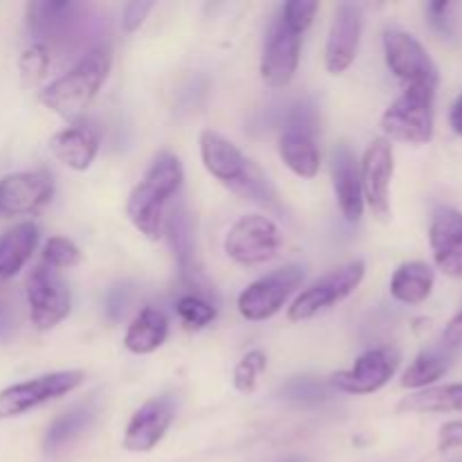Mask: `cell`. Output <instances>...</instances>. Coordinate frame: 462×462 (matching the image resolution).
<instances>
[{"label":"cell","instance_id":"34","mask_svg":"<svg viewBox=\"0 0 462 462\" xmlns=\"http://www.w3.org/2000/svg\"><path fill=\"white\" fill-rule=\"evenodd\" d=\"M316 12H319V3H314V0H291L282 7L280 18L302 34L314 23Z\"/></svg>","mask_w":462,"mask_h":462},{"label":"cell","instance_id":"18","mask_svg":"<svg viewBox=\"0 0 462 462\" xmlns=\"http://www.w3.org/2000/svg\"><path fill=\"white\" fill-rule=\"evenodd\" d=\"M433 260L449 278H462V212L438 208L429 230Z\"/></svg>","mask_w":462,"mask_h":462},{"label":"cell","instance_id":"6","mask_svg":"<svg viewBox=\"0 0 462 462\" xmlns=\"http://www.w3.org/2000/svg\"><path fill=\"white\" fill-rule=\"evenodd\" d=\"M364 278V260H352L347 262V264L338 266L332 273L323 275V278L316 280L314 284H310V287L293 300V305L289 307V320H291V323H302V320L314 319L320 311L338 305V302L346 300L347 296H352V293L361 287Z\"/></svg>","mask_w":462,"mask_h":462},{"label":"cell","instance_id":"7","mask_svg":"<svg viewBox=\"0 0 462 462\" xmlns=\"http://www.w3.org/2000/svg\"><path fill=\"white\" fill-rule=\"evenodd\" d=\"M84 383L81 370H61V373L41 374L30 382L14 383L0 391V420L16 418L27 411L43 406L48 402L68 395Z\"/></svg>","mask_w":462,"mask_h":462},{"label":"cell","instance_id":"23","mask_svg":"<svg viewBox=\"0 0 462 462\" xmlns=\"http://www.w3.org/2000/svg\"><path fill=\"white\" fill-rule=\"evenodd\" d=\"M39 244V228L32 221H23L0 235V278L9 280L23 271Z\"/></svg>","mask_w":462,"mask_h":462},{"label":"cell","instance_id":"1","mask_svg":"<svg viewBox=\"0 0 462 462\" xmlns=\"http://www.w3.org/2000/svg\"><path fill=\"white\" fill-rule=\"evenodd\" d=\"M180 185H183L180 161L165 152L152 162L144 179L131 189L129 201H126V217L152 242L165 235V208L171 197L179 194Z\"/></svg>","mask_w":462,"mask_h":462},{"label":"cell","instance_id":"20","mask_svg":"<svg viewBox=\"0 0 462 462\" xmlns=\"http://www.w3.org/2000/svg\"><path fill=\"white\" fill-rule=\"evenodd\" d=\"M165 233L170 237L171 251H174L176 262H179L180 278L194 289H201L203 275L197 264V244H194L192 233V219H189L188 210L183 206L174 208L165 219Z\"/></svg>","mask_w":462,"mask_h":462},{"label":"cell","instance_id":"27","mask_svg":"<svg viewBox=\"0 0 462 462\" xmlns=\"http://www.w3.org/2000/svg\"><path fill=\"white\" fill-rule=\"evenodd\" d=\"M449 355H445L442 350H427L422 355H418V359L406 368V373L402 374V386L404 388H427L431 383H436L438 379H442L449 370Z\"/></svg>","mask_w":462,"mask_h":462},{"label":"cell","instance_id":"5","mask_svg":"<svg viewBox=\"0 0 462 462\" xmlns=\"http://www.w3.org/2000/svg\"><path fill=\"white\" fill-rule=\"evenodd\" d=\"M86 25V7L72 0H36L27 5V27L39 39L36 43L48 45L50 50L84 41L81 34Z\"/></svg>","mask_w":462,"mask_h":462},{"label":"cell","instance_id":"22","mask_svg":"<svg viewBox=\"0 0 462 462\" xmlns=\"http://www.w3.org/2000/svg\"><path fill=\"white\" fill-rule=\"evenodd\" d=\"M280 158L300 179H314L320 170V152L316 134L296 126H284L280 135Z\"/></svg>","mask_w":462,"mask_h":462},{"label":"cell","instance_id":"19","mask_svg":"<svg viewBox=\"0 0 462 462\" xmlns=\"http://www.w3.org/2000/svg\"><path fill=\"white\" fill-rule=\"evenodd\" d=\"M332 185L337 203L343 217L350 224L364 215V189H361V171L356 156L347 144H338L332 152Z\"/></svg>","mask_w":462,"mask_h":462},{"label":"cell","instance_id":"33","mask_svg":"<svg viewBox=\"0 0 462 462\" xmlns=\"http://www.w3.org/2000/svg\"><path fill=\"white\" fill-rule=\"evenodd\" d=\"M52 50L43 43H34L23 52L21 57V72L27 81H39L41 77H45L50 68V57H52Z\"/></svg>","mask_w":462,"mask_h":462},{"label":"cell","instance_id":"38","mask_svg":"<svg viewBox=\"0 0 462 462\" xmlns=\"http://www.w3.org/2000/svg\"><path fill=\"white\" fill-rule=\"evenodd\" d=\"M126 300H129V289L126 287H116L111 293H108L106 311L113 320H117L122 314H125Z\"/></svg>","mask_w":462,"mask_h":462},{"label":"cell","instance_id":"32","mask_svg":"<svg viewBox=\"0 0 462 462\" xmlns=\"http://www.w3.org/2000/svg\"><path fill=\"white\" fill-rule=\"evenodd\" d=\"M43 262L52 269H70L81 262V251L70 239L52 237L43 248Z\"/></svg>","mask_w":462,"mask_h":462},{"label":"cell","instance_id":"26","mask_svg":"<svg viewBox=\"0 0 462 462\" xmlns=\"http://www.w3.org/2000/svg\"><path fill=\"white\" fill-rule=\"evenodd\" d=\"M400 411H411V413H449V411H460L462 413V383L427 388V391L418 393V395L406 397L400 404Z\"/></svg>","mask_w":462,"mask_h":462},{"label":"cell","instance_id":"15","mask_svg":"<svg viewBox=\"0 0 462 462\" xmlns=\"http://www.w3.org/2000/svg\"><path fill=\"white\" fill-rule=\"evenodd\" d=\"M52 176L43 170L18 171L0 180V212L7 217L32 215L52 199Z\"/></svg>","mask_w":462,"mask_h":462},{"label":"cell","instance_id":"29","mask_svg":"<svg viewBox=\"0 0 462 462\" xmlns=\"http://www.w3.org/2000/svg\"><path fill=\"white\" fill-rule=\"evenodd\" d=\"M280 395L289 402H298V404H319V402L328 400L329 388L328 383L314 377H296L280 388Z\"/></svg>","mask_w":462,"mask_h":462},{"label":"cell","instance_id":"13","mask_svg":"<svg viewBox=\"0 0 462 462\" xmlns=\"http://www.w3.org/2000/svg\"><path fill=\"white\" fill-rule=\"evenodd\" d=\"M400 368V355L393 347L368 350L355 361L350 370L337 373L329 379V386L346 395H370L386 386Z\"/></svg>","mask_w":462,"mask_h":462},{"label":"cell","instance_id":"25","mask_svg":"<svg viewBox=\"0 0 462 462\" xmlns=\"http://www.w3.org/2000/svg\"><path fill=\"white\" fill-rule=\"evenodd\" d=\"M436 271L427 262H406L393 273L391 296L404 305H420L431 296Z\"/></svg>","mask_w":462,"mask_h":462},{"label":"cell","instance_id":"8","mask_svg":"<svg viewBox=\"0 0 462 462\" xmlns=\"http://www.w3.org/2000/svg\"><path fill=\"white\" fill-rule=\"evenodd\" d=\"M302 280H305V271L298 264H287L273 273L264 275V278L255 280L239 293V314L253 323L271 319L282 310L284 302L300 287Z\"/></svg>","mask_w":462,"mask_h":462},{"label":"cell","instance_id":"41","mask_svg":"<svg viewBox=\"0 0 462 462\" xmlns=\"http://www.w3.org/2000/svg\"><path fill=\"white\" fill-rule=\"evenodd\" d=\"M449 122H451V129H454L458 135H462V95L456 99L454 106H451Z\"/></svg>","mask_w":462,"mask_h":462},{"label":"cell","instance_id":"30","mask_svg":"<svg viewBox=\"0 0 462 462\" xmlns=\"http://www.w3.org/2000/svg\"><path fill=\"white\" fill-rule=\"evenodd\" d=\"M176 314H179V319L183 320L189 329H201L217 319L215 305L208 302L206 298L194 296V293L183 296L176 302Z\"/></svg>","mask_w":462,"mask_h":462},{"label":"cell","instance_id":"42","mask_svg":"<svg viewBox=\"0 0 462 462\" xmlns=\"http://www.w3.org/2000/svg\"><path fill=\"white\" fill-rule=\"evenodd\" d=\"M284 462H305V460H300V458H287Z\"/></svg>","mask_w":462,"mask_h":462},{"label":"cell","instance_id":"12","mask_svg":"<svg viewBox=\"0 0 462 462\" xmlns=\"http://www.w3.org/2000/svg\"><path fill=\"white\" fill-rule=\"evenodd\" d=\"M300 32L289 27L282 18H275L273 25L266 32L264 50H262V79L273 88H284L291 84L298 70V61H300Z\"/></svg>","mask_w":462,"mask_h":462},{"label":"cell","instance_id":"39","mask_svg":"<svg viewBox=\"0 0 462 462\" xmlns=\"http://www.w3.org/2000/svg\"><path fill=\"white\" fill-rule=\"evenodd\" d=\"M449 3H431L429 5V16H431V23L436 30H440L442 34H449V25H447V9H449Z\"/></svg>","mask_w":462,"mask_h":462},{"label":"cell","instance_id":"3","mask_svg":"<svg viewBox=\"0 0 462 462\" xmlns=\"http://www.w3.org/2000/svg\"><path fill=\"white\" fill-rule=\"evenodd\" d=\"M201 158L206 170L235 194L262 206H275V189L264 171L251 158L244 156L237 144L230 143L228 138L217 131H203Z\"/></svg>","mask_w":462,"mask_h":462},{"label":"cell","instance_id":"40","mask_svg":"<svg viewBox=\"0 0 462 462\" xmlns=\"http://www.w3.org/2000/svg\"><path fill=\"white\" fill-rule=\"evenodd\" d=\"M442 341H445L447 347L462 346V311H460L458 316H456L454 320H451L449 325H447L445 337H442Z\"/></svg>","mask_w":462,"mask_h":462},{"label":"cell","instance_id":"16","mask_svg":"<svg viewBox=\"0 0 462 462\" xmlns=\"http://www.w3.org/2000/svg\"><path fill=\"white\" fill-rule=\"evenodd\" d=\"M176 404L171 397H153V400L144 402L134 418L129 420L125 431V445L126 451L131 454H147L152 451L158 442L165 438L167 429H170L171 420H174Z\"/></svg>","mask_w":462,"mask_h":462},{"label":"cell","instance_id":"35","mask_svg":"<svg viewBox=\"0 0 462 462\" xmlns=\"http://www.w3.org/2000/svg\"><path fill=\"white\" fill-rule=\"evenodd\" d=\"M16 334V310L9 293L0 287V341H9Z\"/></svg>","mask_w":462,"mask_h":462},{"label":"cell","instance_id":"10","mask_svg":"<svg viewBox=\"0 0 462 462\" xmlns=\"http://www.w3.org/2000/svg\"><path fill=\"white\" fill-rule=\"evenodd\" d=\"M27 305L32 325L41 332L57 328L70 314V289L61 280L57 269L41 262L27 278Z\"/></svg>","mask_w":462,"mask_h":462},{"label":"cell","instance_id":"17","mask_svg":"<svg viewBox=\"0 0 462 462\" xmlns=\"http://www.w3.org/2000/svg\"><path fill=\"white\" fill-rule=\"evenodd\" d=\"M361 7L355 3H341L334 14L332 27L325 45V66L329 75H341L355 63L361 41Z\"/></svg>","mask_w":462,"mask_h":462},{"label":"cell","instance_id":"36","mask_svg":"<svg viewBox=\"0 0 462 462\" xmlns=\"http://www.w3.org/2000/svg\"><path fill=\"white\" fill-rule=\"evenodd\" d=\"M153 9L152 0H134L125 7L122 12V25H125L126 32H135L144 23L147 14Z\"/></svg>","mask_w":462,"mask_h":462},{"label":"cell","instance_id":"28","mask_svg":"<svg viewBox=\"0 0 462 462\" xmlns=\"http://www.w3.org/2000/svg\"><path fill=\"white\" fill-rule=\"evenodd\" d=\"M90 420H93V406L90 404H79L68 411V413H63L61 418H57L50 424L48 433H45V449L57 451L59 447H63L72 438L79 436L88 427Z\"/></svg>","mask_w":462,"mask_h":462},{"label":"cell","instance_id":"11","mask_svg":"<svg viewBox=\"0 0 462 462\" xmlns=\"http://www.w3.org/2000/svg\"><path fill=\"white\" fill-rule=\"evenodd\" d=\"M383 50H386L388 68H391V72L397 79L404 81L406 86L436 88V63H433L427 48H424L413 34L400 30V27H388V30L383 32Z\"/></svg>","mask_w":462,"mask_h":462},{"label":"cell","instance_id":"37","mask_svg":"<svg viewBox=\"0 0 462 462\" xmlns=\"http://www.w3.org/2000/svg\"><path fill=\"white\" fill-rule=\"evenodd\" d=\"M462 447V422L456 420V422H447L445 427L440 429V438H438V449L440 451H451Z\"/></svg>","mask_w":462,"mask_h":462},{"label":"cell","instance_id":"31","mask_svg":"<svg viewBox=\"0 0 462 462\" xmlns=\"http://www.w3.org/2000/svg\"><path fill=\"white\" fill-rule=\"evenodd\" d=\"M266 355L262 350H253L242 356V361L235 368V388L239 393H253L257 388V377L264 373Z\"/></svg>","mask_w":462,"mask_h":462},{"label":"cell","instance_id":"9","mask_svg":"<svg viewBox=\"0 0 462 462\" xmlns=\"http://www.w3.org/2000/svg\"><path fill=\"white\" fill-rule=\"evenodd\" d=\"M280 246H282V235L278 226L260 215H246L235 221L224 242L226 255L244 266L271 262L278 255Z\"/></svg>","mask_w":462,"mask_h":462},{"label":"cell","instance_id":"14","mask_svg":"<svg viewBox=\"0 0 462 462\" xmlns=\"http://www.w3.org/2000/svg\"><path fill=\"white\" fill-rule=\"evenodd\" d=\"M361 189L364 201L377 219H391V180L395 171V158L388 140L377 138L368 144L361 162Z\"/></svg>","mask_w":462,"mask_h":462},{"label":"cell","instance_id":"24","mask_svg":"<svg viewBox=\"0 0 462 462\" xmlns=\"http://www.w3.org/2000/svg\"><path fill=\"white\" fill-rule=\"evenodd\" d=\"M170 323L167 316L156 307H144L125 334V347L134 355H152L165 343Z\"/></svg>","mask_w":462,"mask_h":462},{"label":"cell","instance_id":"21","mask_svg":"<svg viewBox=\"0 0 462 462\" xmlns=\"http://www.w3.org/2000/svg\"><path fill=\"white\" fill-rule=\"evenodd\" d=\"M50 152L70 170L86 171L99 152V134L88 125H72L50 138Z\"/></svg>","mask_w":462,"mask_h":462},{"label":"cell","instance_id":"2","mask_svg":"<svg viewBox=\"0 0 462 462\" xmlns=\"http://www.w3.org/2000/svg\"><path fill=\"white\" fill-rule=\"evenodd\" d=\"M111 48L108 45H95L70 70L63 72L61 77H57L52 84L41 90V104L48 106L52 113H57L59 117H63V120H77L90 106L95 95L99 93L102 84L106 81L108 72H111Z\"/></svg>","mask_w":462,"mask_h":462},{"label":"cell","instance_id":"4","mask_svg":"<svg viewBox=\"0 0 462 462\" xmlns=\"http://www.w3.org/2000/svg\"><path fill=\"white\" fill-rule=\"evenodd\" d=\"M433 97L436 88L406 86L382 116L383 134L402 143L427 144L433 138Z\"/></svg>","mask_w":462,"mask_h":462}]
</instances>
